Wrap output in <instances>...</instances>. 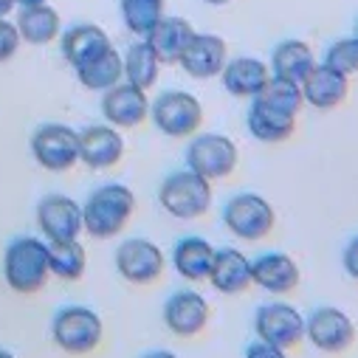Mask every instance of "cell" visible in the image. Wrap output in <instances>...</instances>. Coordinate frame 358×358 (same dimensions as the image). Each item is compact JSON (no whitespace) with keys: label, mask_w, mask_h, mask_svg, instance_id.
<instances>
[{"label":"cell","mask_w":358,"mask_h":358,"mask_svg":"<svg viewBox=\"0 0 358 358\" xmlns=\"http://www.w3.org/2000/svg\"><path fill=\"white\" fill-rule=\"evenodd\" d=\"M355 37H358V26H355Z\"/></svg>","instance_id":"60d3db41"},{"label":"cell","mask_w":358,"mask_h":358,"mask_svg":"<svg viewBox=\"0 0 358 358\" xmlns=\"http://www.w3.org/2000/svg\"><path fill=\"white\" fill-rule=\"evenodd\" d=\"M203 3H209V6H226V3H231V0H203Z\"/></svg>","instance_id":"f35d334b"},{"label":"cell","mask_w":358,"mask_h":358,"mask_svg":"<svg viewBox=\"0 0 358 358\" xmlns=\"http://www.w3.org/2000/svg\"><path fill=\"white\" fill-rule=\"evenodd\" d=\"M76 76L87 91H110V87H116L124 79V59L119 57L116 48H108L102 57L79 65Z\"/></svg>","instance_id":"4316f807"},{"label":"cell","mask_w":358,"mask_h":358,"mask_svg":"<svg viewBox=\"0 0 358 358\" xmlns=\"http://www.w3.org/2000/svg\"><path fill=\"white\" fill-rule=\"evenodd\" d=\"M316 68V57L310 51L308 43L302 40H285L274 48V57H271V76H280V79H288V82H296L302 85L305 76Z\"/></svg>","instance_id":"cb8c5ba5"},{"label":"cell","mask_w":358,"mask_h":358,"mask_svg":"<svg viewBox=\"0 0 358 358\" xmlns=\"http://www.w3.org/2000/svg\"><path fill=\"white\" fill-rule=\"evenodd\" d=\"M122 59H124V79H127L130 85L141 87V91H150V87L158 82V68H161V62H158V57H155V51L150 48L147 40L133 43Z\"/></svg>","instance_id":"f1b7e54d"},{"label":"cell","mask_w":358,"mask_h":358,"mask_svg":"<svg viewBox=\"0 0 358 358\" xmlns=\"http://www.w3.org/2000/svg\"><path fill=\"white\" fill-rule=\"evenodd\" d=\"M206 280L220 294H229V296L243 294L251 285V262L237 248H220V251H215V259H212Z\"/></svg>","instance_id":"d6986e66"},{"label":"cell","mask_w":358,"mask_h":358,"mask_svg":"<svg viewBox=\"0 0 358 358\" xmlns=\"http://www.w3.org/2000/svg\"><path fill=\"white\" fill-rule=\"evenodd\" d=\"M192 37H195V29H192L189 20H184V17H166L164 15L158 20V26L144 40L150 43V48L155 51L161 65H175V62H181V57H184V51H187Z\"/></svg>","instance_id":"ac0fdd59"},{"label":"cell","mask_w":358,"mask_h":358,"mask_svg":"<svg viewBox=\"0 0 358 358\" xmlns=\"http://www.w3.org/2000/svg\"><path fill=\"white\" fill-rule=\"evenodd\" d=\"M43 3H48V0H17V6H43Z\"/></svg>","instance_id":"74e56055"},{"label":"cell","mask_w":358,"mask_h":358,"mask_svg":"<svg viewBox=\"0 0 358 358\" xmlns=\"http://www.w3.org/2000/svg\"><path fill=\"white\" fill-rule=\"evenodd\" d=\"M299 280H302L299 265L288 254L274 251V254H262L259 259L251 262V282L271 294H291L299 285Z\"/></svg>","instance_id":"e0dca14e"},{"label":"cell","mask_w":358,"mask_h":358,"mask_svg":"<svg viewBox=\"0 0 358 358\" xmlns=\"http://www.w3.org/2000/svg\"><path fill=\"white\" fill-rule=\"evenodd\" d=\"M3 274L12 291L37 294L48 282V245L37 237H17L3 257Z\"/></svg>","instance_id":"7a4b0ae2"},{"label":"cell","mask_w":358,"mask_h":358,"mask_svg":"<svg viewBox=\"0 0 358 358\" xmlns=\"http://www.w3.org/2000/svg\"><path fill=\"white\" fill-rule=\"evenodd\" d=\"M187 169L198 172L206 181L229 178L237 169V144L217 133L198 136L187 150Z\"/></svg>","instance_id":"52a82bcc"},{"label":"cell","mask_w":358,"mask_h":358,"mask_svg":"<svg viewBox=\"0 0 358 358\" xmlns=\"http://www.w3.org/2000/svg\"><path fill=\"white\" fill-rule=\"evenodd\" d=\"M141 358H178V355L175 352H166V350H155V352H147Z\"/></svg>","instance_id":"8d00e7d4"},{"label":"cell","mask_w":358,"mask_h":358,"mask_svg":"<svg viewBox=\"0 0 358 358\" xmlns=\"http://www.w3.org/2000/svg\"><path fill=\"white\" fill-rule=\"evenodd\" d=\"M229 62V45L223 37L217 34H198L189 40L184 57H181V68L192 76V79H212L220 76V71Z\"/></svg>","instance_id":"9a60e30c"},{"label":"cell","mask_w":358,"mask_h":358,"mask_svg":"<svg viewBox=\"0 0 358 358\" xmlns=\"http://www.w3.org/2000/svg\"><path fill=\"white\" fill-rule=\"evenodd\" d=\"M257 336L259 341H268L280 350H291L305 338V319L294 305L285 302H271V305H262L257 310L254 319Z\"/></svg>","instance_id":"9c48e42d"},{"label":"cell","mask_w":358,"mask_h":358,"mask_svg":"<svg viewBox=\"0 0 358 358\" xmlns=\"http://www.w3.org/2000/svg\"><path fill=\"white\" fill-rule=\"evenodd\" d=\"M259 99L262 105L274 108V110H282V113H291V116H299L302 105H305V96H302V85L296 82H288V79H280V76H271L265 82V87L254 96Z\"/></svg>","instance_id":"f546056e"},{"label":"cell","mask_w":358,"mask_h":358,"mask_svg":"<svg viewBox=\"0 0 358 358\" xmlns=\"http://www.w3.org/2000/svg\"><path fill=\"white\" fill-rule=\"evenodd\" d=\"M164 6H166V0H122L124 26L136 37L144 40L158 26V20L164 17Z\"/></svg>","instance_id":"4dcf8cb0"},{"label":"cell","mask_w":358,"mask_h":358,"mask_svg":"<svg viewBox=\"0 0 358 358\" xmlns=\"http://www.w3.org/2000/svg\"><path fill=\"white\" fill-rule=\"evenodd\" d=\"M17 6V0H0V17H9Z\"/></svg>","instance_id":"d590c367"},{"label":"cell","mask_w":358,"mask_h":358,"mask_svg":"<svg viewBox=\"0 0 358 358\" xmlns=\"http://www.w3.org/2000/svg\"><path fill=\"white\" fill-rule=\"evenodd\" d=\"M102 113L113 127H138L147 116H150V99L147 91L130 85V82H119L116 87L105 91L102 96Z\"/></svg>","instance_id":"4fadbf2b"},{"label":"cell","mask_w":358,"mask_h":358,"mask_svg":"<svg viewBox=\"0 0 358 358\" xmlns=\"http://www.w3.org/2000/svg\"><path fill=\"white\" fill-rule=\"evenodd\" d=\"M150 116H152L155 127L164 136L187 138V136H195L198 133V127L203 122V108L187 91H166V94H161L150 105Z\"/></svg>","instance_id":"5b68a950"},{"label":"cell","mask_w":358,"mask_h":358,"mask_svg":"<svg viewBox=\"0 0 358 358\" xmlns=\"http://www.w3.org/2000/svg\"><path fill=\"white\" fill-rule=\"evenodd\" d=\"M133 212H136L133 189L122 184H108V187H99L82 206V226L96 240H110L127 226Z\"/></svg>","instance_id":"6da1fadb"},{"label":"cell","mask_w":358,"mask_h":358,"mask_svg":"<svg viewBox=\"0 0 358 358\" xmlns=\"http://www.w3.org/2000/svg\"><path fill=\"white\" fill-rule=\"evenodd\" d=\"M87 265V254L79 240H51L48 243V268L51 274L68 282L82 280Z\"/></svg>","instance_id":"83f0119b"},{"label":"cell","mask_w":358,"mask_h":358,"mask_svg":"<svg viewBox=\"0 0 358 358\" xmlns=\"http://www.w3.org/2000/svg\"><path fill=\"white\" fill-rule=\"evenodd\" d=\"M158 201L178 220L203 217L209 212V206H212V181H206V178H201L192 169L172 172L161 184Z\"/></svg>","instance_id":"3957f363"},{"label":"cell","mask_w":358,"mask_h":358,"mask_svg":"<svg viewBox=\"0 0 358 358\" xmlns=\"http://www.w3.org/2000/svg\"><path fill=\"white\" fill-rule=\"evenodd\" d=\"M37 223L43 234L51 240H79L85 231L82 226V206L68 195H48L37 206Z\"/></svg>","instance_id":"7c38bea8"},{"label":"cell","mask_w":358,"mask_h":358,"mask_svg":"<svg viewBox=\"0 0 358 358\" xmlns=\"http://www.w3.org/2000/svg\"><path fill=\"white\" fill-rule=\"evenodd\" d=\"M248 130H251L254 138H259L265 144H280V141H288L294 136L296 116L274 110V108L262 105L259 99H254L251 110H248Z\"/></svg>","instance_id":"603a6c76"},{"label":"cell","mask_w":358,"mask_h":358,"mask_svg":"<svg viewBox=\"0 0 358 358\" xmlns=\"http://www.w3.org/2000/svg\"><path fill=\"white\" fill-rule=\"evenodd\" d=\"M0 358H15V355H12L9 350H0Z\"/></svg>","instance_id":"ab89813d"},{"label":"cell","mask_w":358,"mask_h":358,"mask_svg":"<svg viewBox=\"0 0 358 358\" xmlns=\"http://www.w3.org/2000/svg\"><path fill=\"white\" fill-rule=\"evenodd\" d=\"M344 268L352 280H358V237L344 248Z\"/></svg>","instance_id":"e575fe53"},{"label":"cell","mask_w":358,"mask_h":358,"mask_svg":"<svg viewBox=\"0 0 358 358\" xmlns=\"http://www.w3.org/2000/svg\"><path fill=\"white\" fill-rule=\"evenodd\" d=\"M223 76V87L231 94V96H243V99H254L265 82L271 79V71H268V65L257 57H237L231 62H226V68L220 71Z\"/></svg>","instance_id":"44dd1931"},{"label":"cell","mask_w":358,"mask_h":358,"mask_svg":"<svg viewBox=\"0 0 358 358\" xmlns=\"http://www.w3.org/2000/svg\"><path fill=\"white\" fill-rule=\"evenodd\" d=\"M245 358H285V350L268 344V341H254V344H248Z\"/></svg>","instance_id":"836d02e7"},{"label":"cell","mask_w":358,"mask_h":358,"mask_svg":"<svg viewBox=\"0 0 358 358\" xmlns=\"http://www.w3.org/2000/svg\"><path fill=\"white\" fill-rule=\"evenodd\" d=\"M15 26H17L23 43H29V45H48L59 34L62 20H59V12L54 6L43 3V6H26V9H20Z\"/></svg>","instance_id":"484cf974"},{"label":"cell","mask_w":358,"mask_h":358,"mask_svg":"<svg viewBox=\"0 0 358 358\" xmlns=\"http://www.w3.org/2000/svg\"><path fill=\"white\" fill-rule=\"evenodd\" d=\"M223 223L240 240H251L254 243V240H262V237L271 234V229L277 223V215H274L271 203H268L262 195L243 192V195H234L226 203Z\"/></svg>","instance_id":"8992f818"},{"label":"cell","mask_w":358,"mask_h":358,"mask_svg":"<svg viewBox=\"0 0 358 358\" xmlns=\"http://www.w3.org/2000/svg\"><path fill=\"white\" fill-rule=\"evenodd\" d=\"M31 152L48 172H68L79 161V133L68 124H43L31 136Z\"/></svg>","instance_id":"ba28073f"},{"label":"cell","mask_w":358,"mask_h":358,"mask_svg":"<svg viewBox=\"0 0 358 358\" xmlns=\"http://www.w3.org/2000/svg\"><path fill=\"white\" fill-rule=\"evenodd\" d=\"M347 94H350L347 76L336 73V71L327 68V65H316V68L305 76V82H302V96H305V102L313 105V108H319V110H333V108H338V105L347 99Z\"/></svg>","instance_id":"ffe728a7"},{"label":"cell","mask_w":358,"mask_h":358,"mask_svg":"<svg viewBox=\"0 0 358 358\" xmlns=\"http://www.w3.org/2000/svg\"><path fill=\"white\" fill-rule=\"evenodd\" d=\"M305 336L324 352H344L355 341V324L338 308H319L305 322Z\"/></svg>","instance_id":"8fae6325"},{"label":"cell","mask_w":358,"mask_h":358,"mask_svg":"<svg viewBox=\"0 0 358 358\" xmlns=\"http://www.w3.org/2000/svg\"><path fill=\"white\" fill-rule=\"evenodd\" d=\"M164 322L175 336H198L209 324V302L195 291H178L164 305Z\"/></svg>","instance_id":"2e32d148"},{"label":"cell","mask_w":358,"mask_h":358,"mask_svg":"<svg viewBox=\"0 0 358 358\" xmlns=\"http://www.w3.org/2000/svg\"><path fill=\"white\" fill-rule=\"evenodd\" d=\"M212 259H215V248L203 237H184L181 243L175 245V251H172L175 271L181 274L184 280H192V282L209 277Z\"/></svg>","instance_id":"d4e9b609"},{"label":"cell","mask_w":358,"mask_h":358,"mask_svg":"<svg viewBox=\"0 0 358 358\" xmlns=\"http://www.w3.org/2000/svg\"><path fill=\"white\" fill-rule=\"evenodd\" d=\"M51 333H54V341L65 352L85 355V352H94L99 347L105 327H102V319L96 316V310L82 308V305H71L54 316Z\"/></svg>","instance_id":"277c9868"},{"label":"cell","mask_w":358,"mask_h":358,"mask_svg":"<svg viewBox=\"0 0 358 358\" xmlns=\"http://www.w3.org/2000/svg\"><path fill=\"white\" fill-rule=\"evenodd\" d=\"M108 48H113L110 37L105 34V29H99L94 23H79V26H73L62 34V57L73 68L102 57Z\"/></svg>","instance_id":"7402d4cb"},{"label":"cell","mask_w":358,"mask_h":358,"mask_svg":"<svg viewBox=\"0 0 358 358\" xmlns=\"http://www.w3.org/2000/svg\"><path fill=\"white\" fill-rule=\"evenodd\" d=\"M124 155V138L113 124H94L79 133V161L91 169H110Z\"/></svg>","instance_id":"5bb4252c"},{"label":"cell","mask_w":358,"mask_h":358,"mask_svg":"<svg viewBox=\"0 0 358 358\" xmlns=\"http://www.w3.org/2000/svg\"><path fill=\"white\" fill-rule=\"evenodd\" d=\"M119 274L133 285H150L164 274V254L152 240L133 237L124 240L116 251Z\"/></svg>","instance_id":"30bf717a"},{"label":"cell","mask_w":358,"mask_h":358,"mask_svg":"<svg viewBox=\"0 0 358 358\" xmlns=\"http://www.w3.org/2000/svg\"><path fill=\"white\" fill-rule=\"evenodd\" d=\"M324 65L333 68L336 73L341 76H352L358 73V37H350V40H338L327 48V57H324Z\"/></svg>","instance_id":"1f68e13d"},{"label":"cell","mask_w":358,"mask_h":358,"mask_svg":"<svg viewBox=\"0 0 358 358\" xmlns=\"http://www.w3.org/2000/svg\"><path fill=\"white\" fill-rule=\"evenodd\" d=\"M20 31H17V26L15 23H9L6 17H0V62H6V59H12L15 54H17V48H20Z\"/></svg>","instance_id":"d6a6232c"}]
</instances>
